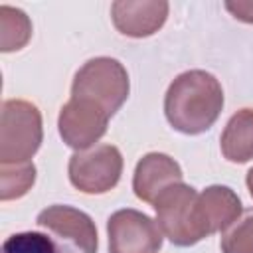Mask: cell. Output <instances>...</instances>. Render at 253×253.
Segmentation results:
<instances>
[{
    "label": "cell",
    "instance_id": "6da1fadb",
    "mask_svg": "<svg viewBox=\"0 0 253 253\" xmlns=\"http://www.w3.org/2000/svg\"><path fill=\"white\" fill-rule=\"evenodd\" d=\"M223 109V89L219 81L204 71L180 73L164 95V115L172 128L184 134L206 132Z\"/></svg>",
    "mask_w": 253,
    "mask_h": 253
},
{
    "label": "cell",
    "instance_id": "7a4b0ae2",
    "mask_svg": "<svg viewBox=\"0 0 253 253\" xmlns=\"http://www.w3.org/2000/svg\"><path fill=\"white\" fill-rule=\"evenodd\" d=\"M128 73L115 57H93L85 61L71 83V97L89 101L113 117L128 97Z\"/></svg>",
    "mask_w": 253,
    "mask_h": 253
},
{
    "label": "cell",
    "instance_id": "3957f363",
    "mask_svg": "<svg viewBox=\"0 0 253 253\" xmlns=\"http://www.w3.org/2000/svg\"><path fill=\"white\" fill-rule=\"evenodd\" d=\"M43 138L40 109L24 99L2 103L0 123V164L30 162Z\"/></svg>",
    "mask_w": 253,
    "mask_h": 253
},
{
    "label": "cell",
    "instance_id": "277c9868",
    "mask_svg": "<svg viewBox=\"0 0 253 253\" xmlns=\"http://www.w3.org/2000/svg\"><path fill=\"white\" fill-rule=\"evenodd\" d=\"M196 200L198 192L192 186L176 182L168 186L152 204L160 231L178 247H190L202 241L196 225Z\"/></svg>",
    "mask_w": 253,
    "mask_h": 253
},
{
    "label": "cell",
    "instance_id": "5b68a950",
    "mask_svg": "<svg viewBox=\"0 0 253 253\" xmlns=\"http://www.w3.org/2000/svg\"><path fill=\"white\" fill-rule=\"evenodd\" d=\"M69 182L83 194H105L113 190L123 174V156L115 144H97L75 150L69 158Z\"/></svg>",
    "mask_w": 253,
    "mask_h": 253
},
{
    "label": "cell",
    "instance_id": "8992f818",
    "mask_svg": "<svg viewBox=\"0 0 253 253\" xmlns=\"http://www.w3.org/2000/svg\"><path fill=\"white\" fill-rule=\"evenodd\" d=\"M109 253H158L162 231L146 213L126 208L115 211L107 221Z\"/></svg>",
    "mask_w": 253,
    "mask_h": 253
},
{
    "label": "cell",
    "instance_id": "52a82bcc",
    "mask_svg": "<svg viewBox=\"0 0 253 253\" xmlns=\"http://www.w3.org/2000/svg\"><path fill=\"white\" fill-rule=\"evenodd\" d=\"M109 119L111 117L101 107L71 97L59 111V136L67 146L75 150H87L107 132Z\"/></svg>",
    "mask_w": 253,
    "mask_h": 253
},
{
    "label": "cell",
    "instance_id": "ba28073f",
    "mask_svg": "<svg viewBox=\"0 0 253 253\" xmlns=\"http://www.w3.org/2000/svg\"><path fill=\"white\" fill-rule=\"evenodd\" d=\"M38 225L67 241L77 253H97V229L93 219L71 206H49L38 213Z\"/></svg>",
    "mask_w": 253,
    "mask_h": 253
},
{
    "label": "cell",
    "instance_id": "9c48e42d",
    "mask_svg": "<svg viewBox=\"0 0 253 253\" xmlns=\"http://www.w3.org/2000/svg\"><path fill=\"white\" fill-rule=\"evenodd\" d=\"M241 200L227 186H208L196 200V225L204 237L225 231L241 215Z\"/></svg>",
    "mask_w": 253,
    "mask_h": 253
},
{
    "label": "cell",
    "instance_id": "30bf717a",
    "mask_svg": "<svg viewBox=\"0 0 253 253\" xmlns=\"http://www.w3.org/2000/svg\"><path fill=\"white\" fill-rule=\"evenodd\" d=\"M168 2L164 0H119L111 6L115 28L128 38H148L158 32L168 18Z\"/></svg>",
    "mask_w": 253,
    "mask_h": 253
},
{
    "label": "cell",
    "instance_id": "8fae6325",
    "mask_svg": "<svg viewBox=\"0 0 253 253\" xmlns=\"http://www.w3.org/2000/svg\"><path fill=\"white\" fill-rule=\"evenodd\" d=\"M182 182V168L180 164L162 152H148L144 154L132 176V190L138 200L146 204H154V200L172 184Z\"/></svg>",
    "mask_w": 253,
    "mask_h": 253
},
{
    "label": "cell",
    "instance_id": "7c38bea8",
    "mask_svg": "<svg viewBox=\"0 0 253 253\" xmlns=\"http://www.w3.org/2000/svg\"><path fill=\"white\" fill-rule=\"evenodd\" d=\"M221 154L235 164L253 158V109L237 111L221 132Z\"/></svg>",
    "mask_w": 253,
    "mask_h": 253
},
{
    "label": "cell",
    "instance_id": "4fadbf2b",
    "mask_svg": "<svg viewBox=\"0 0 253 253\" xmlns=\"http://www.w3.org/2000/svg\"><path fill=\"white\" fill-rule=\"evenodd\" d=\"M2 253H77L67 241L53 233L42 231H22L6 237L2 243Z\"/></svg>",
    "mask_w": 253,
    "mask_h": 253
},
{
    "label": "cell",
    "instance_id": "5bb4252c",
    "mask_svg": "<svg viewBox=\"0 0 253 253\" xmlns=\"http://www.w3.org/2000/svg\"><path fill=\"white\" fill-rule=\"evenodd\" d=\"M32 38V22L20 8L0 6V49L4 53L22 49Z\"/></svg>",
    "mask_w": 253,
    "mask_h": 253
},
{
    "label": "cell",
    "instance_id": "9a60e30c",
    "mask_svg": "<svg viewBox=\"0 0 253 253\" xmlns=\"http://www.w3.org/2000/svg\"><path fill=\"white\" fill-rule=\"evenodd\" d=\"M36 182V166L34 162H18V164H0V200H18Z\"/></svg>",
    "mask_w": 253,
    "mask_h": 253
},
{
    "label": "cell",
    "instance_id": "2e32d148",
    "mask_svg": "<svg viewBox=\"0 0 253 253\" xmlns=\"http://www.w3.org/2000/svg\"><path fill=\"white\" fill-rule=\"evenodd\" d=\"M219 247L221 253H253V210L223 231Z\"/></svg>",
    "mask_w": 253,
    "mask_h": 253
},
{
    "label": "cell",
    "instance_id": "e0dca14e",
    "mask_svg": "<svg viewBox=\"0 0 253 253\" xmlns=\"http://www.w3.org/2000/svg\"><path fill=\"white\" fill-rule=\"evenodd\" d=\"M225 10L247 24H253V2L251 0H237V2H225Z\"/></svg>",
    "mask_w": 253,
    "mask_h": 253
},
{
    "label": "cell",
    "instance_id": "ac0fdd59",
    "mask_svg": "<svg viewBox=\"0 0 253 253\" xmlns=\"http://www.w3.org/2000/svg\"><path fill=\"white\" fill-rule=\"evenodd\" d=\"M245 182H247V188H249V194H251V198H253V168L247 172V178H245Z\"/></svg>",
    "mask_w": 253,
    "mask_h": 253
}]
</instances>
